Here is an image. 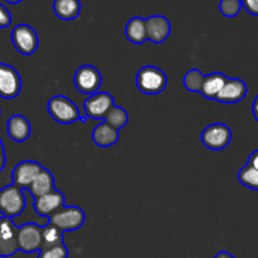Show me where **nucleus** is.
<instances>
[{"label":"nucleus","instance_id":"393cba45","mask_svg":"<svg viewBox=\"0 0 258 258\" xmlns=\"http://www.w3.org/2000/svg\"><path fill=\"white\" fill-rule=\"evenodd\" d=\"M238 180L242 185L253 190H258V170L244 165L238 173Z\"/></svg>","mask_w":258,"mask_h":258},{"label":"nucleus","instance_id":"9d476101","mask_svg":"<svg viewBox=\"0 0 258 258\" xmlns=\"http://www.w3.org/2000/svg\"><path fill=\"white\" fill-rule=\"evenodd\" d=\"M112 106H115L113 97L107 92H97L91 95L83 103L86 117L100 120L106 116Z\"/></svg>","mask_w":258,"mask_h":258},{"label":"nucleus","instance_id":"f3484780","mask_svg":"<svg viewBox=\"0 0 258 258\" xmlns=\"http://www.w3.org/2000/svg\"><path fill=\"white\" fill-rule=\"evenodd\" d=\"M28 190L30 191V194H32L33 197H34V199L55 190L54 178H53L52 173H50L49 170H47V169L43 168V170L38 174L37 178H35L34 180L32 181V184L28 186Z\"/></svg>","mask_w":258,"mask_h":258},{"label":"nucleus","instance_id":"5701e85b","mask_svg":"<svg viewBox=\"0 0 258 258\" xmlns=\"http://www.w3.org/2000/svg\"><path fill=\"white\" fill-rule=\"evenodd\" d=\"M105 122L107 125H110L111 127H113L115 130H120L123 126L127 123L128 121V115L122 107L120 106H112V107L108 110V112L106 113V116L103 117Z\"/></svg>","mask_w":258,"mask_h":258},{"label":"nucleus","instance_id":"6ab92c4d","mask_svg":"<svg viewBox=\"0 0 258 258\" xmlns=\"http://www.w3.org/2000/svg\"><path fill=\"white\" fill-rule=\"evenodd\" d=\"M228 77L223 73L214 72L204 77L203 87H202L201 95L208 100H216L218 93L223 88L224 83L227 82Z\"/></svg>","mask_w":258,"mask_h":258},{"label":"nucleus","instance_id":"412c9836","mask_svg":"<svg viewBox=\"0 0 258 258\" xmlns=\"http://www.w3.org/2000/svg\"><path fill=\"white\" fill-rule=\"evenodd\" d=\"M54 14L62 20H73L80 15V0H54L53 2Z\"/></svg>","mask_w":258,"mask_h":258},{"label":"nucleus","instance_id":"2eb2a0df","mask_svg":"<svg viewBox=\"0 0 258 258\" xmlns=\"http://www.w3.org/2000/svg\"><path fill=\"white\" fill-rule=\"evenodd\" d=\"M62 207H64V196L59 190H53L34 199V209L40 217H50Z\"/></svg>","mask_w":258,"mask_h":258},{"label":"nucleus","instance_id":"2f4dec72","mask_svg":"<svg viewBox=\"0 0 258 258\" xmlns=\"http://www.w3.org/2000/svg\"><path fill=\"white\" fill-rule=\"evenodd\" d=\"M252 112H253L254 118L258 121V95L256 96V98H254L253 103H252Z\"/></svg>","mask_w":258,"mask_h":258},{"label":"nucleus","instance_id":"ddd939ff","mask_svg":"<svg viewBox=\"0 0 258 258\" xmlns=\"http://www.w3.org/2000/svg\"><path fill=\"white\" fill-rule=\"evenodd\" d=\"M17 229L12 218H8V217L0 218V237H2L0 257H10L17 253Z\"/></svg>","mask_w":258,"mask_h":258},{"label":"nucleus","instance_id":"cd10ccee","mask_svg":"<svg viewBox=\"0 0 258 258\" xmlns=\"http://www.w3.org/2000/svg\"><path fill=\"white\" fill-rule=\"evenodd\" d=\"M12 24V14L9 10L0 4V28H7Z\"/></svg>","mask_w":258,"mask_h":258},{"label":"nucleus","instance_id":"a878e982","mask_svg":"<svg viewBox=\"0 0 258 258\" xmlns=\"http://www.w3.org/2000/svg\"><path fill=\"white\" fill-rule=\"evenodd\" d=\"M241 0H221L219 10L227 18H234L241 12Z\"/></svg>","mask_w":258,"mask_h":258},{"label":"nucleus","instance_id":"aec40b11","mask_svg":"<svg viewBox=\"0 0 258 258\" xmlns=\"http://www.w3.org/2000/svg\"><path fill=\"white\" fill-rule=\"evenodd\" d=\"M125 35L131 43L134 44H143L148 40V34H146V25L145 19L141 17H134L126 24Z\"/></svg>","mask_w":258,"mask_h":258},{"label":"nucleus","instance_id":"c85d7f7f","mask_svg":"<svg viewBox=\"0 0 258 258\" xmlns=\"http://www.w3.org/2000/svg\"><path fill=\"white\" fill-rule=\"evenodd\" d=\"M241 4L249 14L258 17V0H241Z\"/></svg>","mask_w":258,"mask_h":258},{"label":"nucleus","instance_id":"0eeeda50","mask_svg":"<svg viewBox=\"0 0 258 258\" xmlns=\"http://www.w3.org/2000/svg\"><path fill=\"white\" fill-rule=\"evenodd\" d=\"M18 251L34 253L42 247V227L35 223H27L17 229Z\"/></svg>","mask_w":258,"mask_h":258},{"label":"nucleus","instance_id":"7ed1b4c3","mask_svg":"<svg viewBox=\"0 0 258 258\" xmlns=\"http://www.w3.org/2000/svg\"><path fill=\"white\" fill-rule=\"evenodd\" d=\"M85 212L80 207L70 206L62 207L55 213H53L49 217V223L64 233V232H75L80 229L85 223Z\"/></svg>","mask_w":258,"mask_h":258},{"label":"nucleus","instance_id":"6e6552de","mask_svg":"<svg viewBox=\"0 0 258 258\" xmlns=\"http://www.w3.org/2000/svg\"><path fill=\"white\" fill-rule=\"evenodd\" d=\"M73 81H75L76 88L80 92L91 96L93 93H97L100 90L102 85V76L97 68L86 64L76 71Z\"/></svg>","mask_w":258,"mask_h":258},{"label":"nucleus","instance_id":"c756f323","mask_svg":"<svg viewBox=\"0 0 258 258\" xmlns=\"http://www.w3.org/2000/svg\"><path fill=\"white\" fill-rule=\"evenodd\" d=\"M247 165L251 166V168H253V169H256V170H258V150L253 151V153L249 155L248 163H247Z\"/></svg>","mask_w":258,"mask_h":258},{"label":"nucleus","instance_id":"9b49d317","mask_svg":"<svg viewBox=\"0 0 258 258\" xmlns=\"http://www.w3.org/2000/svg\"><path fill=\"white\" fill-rule=\"evenodd\" d=\"M43 170V166L37 161H22L18 164L12 173L13 184L19 186L20 189L27 188L32 184V181L37 178L38 174Z\"/></svg>","mask_w":258,"mask_h":258},{"label":"nucleus","instance_id":"f257e3e1","mask_svg":"<svg viewBox=\"0 0 258 258\" xmlns=\"http://www.w3.org/2000/svg\"><path fill=\"white\" fill-rule=\"evenodd\" d=\"M168 77L165 73L154 66H145L136 75V86L145 95H159L165 90Z\"/></svg>","mask_w":258,"mask_h":258},{"label":"nucleus","instance_id":"f03ea898","mask_svg":"<svg viewBox=\"0 0 258 258\" xmlns=\"http://www.w3.org/2000/svg\"><path fill=\"white\" fill-rule=\"evenodd\" d=\"M47 110L50 117L55 122L62 123V125H70V123L81 120V113L78 111V107L66 96H53L48 101Z\"/></svg>","mask_w":258,"mask_h":258},{"label":"nucleus","instance_id":"4468645a","mask_svg":"<svg viewBox=\"0 0 258 258\" xmlns=\"http://www.w3.org/2000/svg\"><path fill=\"white\" fill-rule=\"evenodd\" d=\"M247 85L239 78H228L223 88L214 101L223 103H236L243 100L247 95Z\"/></svg>","mask_w":258,"mask_h":258},{"label":"nucleus","instance_id":"dca6fc26","mask_svg":"<svg viewBox=\"0 0 258 258\" xmlns=\"http://www.w3.org/2000/svg\"><path fill=\"white\" fill-rule=\"evenodd\" d=\"M7 133L15 143H23L28 140L32 133L30 122L22 115H13L7 122Z\"/></svg>","mask_w":258,"mask_h":258},{"label":"nucleus","instance_id":"b1692460","mask_svg":"<svg viewBox=\"0 0 258 258\" xmlns=\"http://www.w3.org/2000/svg\"><path fill=\"white\" fill-rule=\"evenodd\" d=\"M204 77L206 76L199 70H190L184 76V87L190 92H199L201 93L202 87H203Z\"/></svg>","mask_w":258,"mask_h":258},{"label":"nucleus","instance_id":"f704fd0d","mask_svg":"<svg viewBox=\"0 0 258 258\" xmlns=\"http://www.w3.org/2000/svg\"><path fill=\"white\" fill-rule=\"evenodd\" d=\"M0 252H2V237H0Z\"/></svg>","mask_w":258,"mask_h":258},{"label":"nucleus","instance_id":"f8f14e48","mask_svg":"<svg viewBox=\"0 0 258 258\" xmlns=\"http://www.w3.org/2000/svg\"><path fill=\"white\" fill-rule=\"evenodd\" d=\"M146 34L148 39L155 44L165 42L170 35L171 25L169 19H166L163 15H153L145 19Z\"/></svg>","mask_w":258,"mask_h":258},{"label":"nucleus","instance_id":"20e7f679","mask_svg":"<svg viewBox=\"0 0 258 258\" xmlns=\"http://www.w3.org/2000/svg\"><path fill=\"white\" fill-rule=\"evenodd\" d=\"M25 209V197L19 186L7 185L0 190V213L8 218L20 216Z\"/></svg>","mask_w":258,"mask_h":258},{"label":"nucleus","instance_id":"bb28decb","mask_svg":"<svg viewBox=\"0 0 258 258\" xmlns=\"http://www.w3.org/2000/svg\"><path fill=\"white\" fill-rule=\"evenodd\" d=\"M68 249L66 248L64 243L59 246L52 247L48 249H40L38 258H67Z\"/></svg>","mask_w":258,"mask_h":258},{"label":"nucleus","instance_id":"7c9ffc66","mask_svg":"<svg viewBox=\"0 0 258 258\" xmlns=\"http://www.w3.org/2000/svg\"><path fill=\"white\" fill-rule=\"evenodd\" d=\"M5 166V151H4V145L2 143V139H0V171L4 169Z\"/></svg>","mask_w":258,"mask_h":258},{"label":"nucleus","instance_id":"a211bd4d","mask_svg":"<svg viewBox=\"0 0 258 258\" xmlns=\"http://www.w3.org/2000/svg\"><path fill=\"white\" fill-rule=\"evenodd\" d=\"M92 139L93 143L100 148H108L117 143L120 139V134H118V130H115L103 121L102 123L93 128Z\"/></svg>","mask_w":258,"mask_h":258},{"label":"nucleus","instance_id":"1a4fd4ad","mask_svg":"<svg viewBox=\"0 0 258 258\" xmlns=\"http://www.w3.org/2000/svg\"><path fill=\"white\" fill-rule=\"evenodd\" d=\"M22 91V80L14 67L0 63V97L14 98Z\"/></svg>","mask_w":258,"mask_h":258},{"label":"nucleus","instance_id":"72a5a7b5","mask_svg":"<svg viewBox=\"0 0 258 258\" xmlns=\"http://www.w3.org/2000/svg\"><path fill=\"white\" fill-rule=\"evenodd\" d=\"M7 3H9V4H18V3L23 2V0H5Z\"/></svg>","mask_w":258,"mask_h":258},{"label":"nucleus","instance_id":"39448f33","mask_svg":"<svg viewBox=\"0 0 258 258\" xmlns=\"http://www.w3.org/2000/svg\"><path fill=\"white\" fill-rule=\"evenodd\" d=\"M232 131L224 123H212L202 133V143L206 148L213 151H221L229 145Z\"/></svg>","mask_w":258,"mask_h":258},{"label":"nucleus","instance_id":"4be33fe9","mask_svg":"<svg viewBox=\"0 0 258 258\" xmlns=\"http://www.w3.org/2000/svg\"><path fill=\"white\" fill-rule=\"evenodd\" d=\"M63 244V232L53 224L42 227V247L40 249H48Z\"/></svg>","mask_w":258,"mask_h":258},{"label":"nucleus","instance_id":"423d86ee","mask_svg":"<svg viewBox=\"0 0 258 258\" xmlns=\"http://www.w3.org/2000/svg\"><path fill=\"white\" fill-rule=\"evenodd\" d=\"M12 42L18 52L24 55H30L38 49L39 38L30 25L18 24L12 30Z\"/></svg>","mask_w":258,"mask_h":258},{"label":"nucleus","instance_id":"473e14b6","mask_svg":"<svg viewBox=\"0 0 258 258\" xmlns=\"http://www.w3.org/2000/svg\"><path fill=\"white\" fill-rule=\"evenodd\" d=\"M214 258H236V257L232 256V254L228 253V252L222 251V252H218V253H217L216 256H214Z\"/></svg>","mask_w":258,"mask_h":258}]
</instances>
